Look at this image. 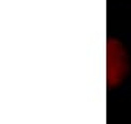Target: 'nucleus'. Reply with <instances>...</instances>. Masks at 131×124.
<instances>
[{
	"label": "nucleus",
	"instance_id": "obj_1",
	"mask_svg": "<svg viewBox=\"0 0 131 124\" xmlns=\"http://www.w3.org/2000/svg\"><path fill=\"white\" fill-rule=\"evenodd\" d=\"M127 73V54L122 45L115 39H109L106 45V77L108 85L115 86Z\"/></svg>",
	"mask_w": 131,
	"mask_h": 124
}]
</instances>
